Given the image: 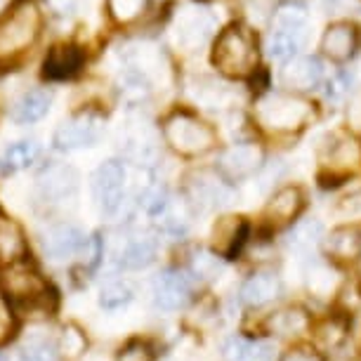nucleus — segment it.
<instances>
[{"mask_svg": "<svg viewBox=\"0 0 361 361\" xmlns=\"http://www.w3.org/2000/svg\"><path fill=\"white\" fill-rule=\"evenodd\" d=\"M78 0H50V8L57 12V15H71L76 10Z\"/></svg>", "mask_w": 361, "mask_h": 361, "instance_id": "a19ab883", "label": "nucleus"}, {"mask_svg": "<svg viewBox=\"0 0 361 361\" xmlns=\"http://www.w3.org/2000/svg\"><path fill=\"white\" fill-rule=\"evenodd\" d=\"M276 26L279 31L290 33V36H300L307 26V12L300 5H283L281 10L276 12Z\"/></svg>", "mask_w": 361, "mask_h": 361, "instance_id": "7c9ffc66", "label": "nucleus"}, {"mask_svg": "<svg viewBox=\"0 0 361 361\" xmlns=\"http://www.w3.org/2000/svg\"><path fill=\"white\" fill-rule=\"evenodd\" d=\"M213 31V19L201 10H182L175 24V38L182 47H199Z\"/></svg>", "mask_w": 361, "mask_h": 361, "instance_id": "a211bd4d", "label": "nucleus"}, {"mask_svg": "<svg viewBox=\"0 0 361 361\" xmlns=\"http://www.w3.org/2000/svg\"><path fill=\"white\" fill-rule=\"evenodd\" d=\"M246 236H248V224L243 217H236V215H227V217H220L213 227V253L217 257H229L238 255V250L246 243Z\"/></svg>", "mask_w": 361, "mask_h": 361, "instance_id": "ddd939ff", "label": "nucleus"}, {"mask_svg": "<svg viewBox=\"0 0 361 361\" xmlns=\"http://www.w3.org/2000/svg\"><path fill=\"white\" fill-rule=\"evenodd\" d=\"M322 236H324L322 222L317 220L300 222L290 234V248H295L298 253H312L322 243Z\"/></svg>", "mask_w": 361, "mask_h": 361, "instance_id": "bb28decb", "label": "nucleus"}, {"mask_svg": "<svg viewBox=\"0 0 361 361\" xmlns=\"http://www.w3.org/2000/svg\"><path fill=\"white\" fill-rule=\"evenodd\" d=\"M109 12L118 24H130L145 15L149 0H106Z\"/></svg>", "mask_w": 361, "mask_h": 361, "instance_id": "2f4dec72", "label": "nucleus"}, {"mask_svg": "<svg viewBox=\"0 0 361 361\" xmlns=\"http://www.w3.org/2000/svg\"><path fill=\"white\" fill-rule=\"evenodd\" d=\"M329 253L336 260H354L361 255V227L359 224H345L331 231Z\"/></svg>", "mask_w": 361, "mask_h": 361, "instance_id": "412c9836", "label": "nucleus"}, {"mask_svg": "<svg viewBox=\"0 0 361 361\" xmlns=\"http://www.w3.org/2000/svg\"><path fill=\"white\" fill-rule=\"evenodd\" d=\"M10 336H12V317H10V312L0 305V345L8 343Z\"/></svg>", "mask_w": 361, "mask_h": 361, "instance_id": "ea45409f", "label": "nucleus"}, {"mask_svg": "<svg viewBox=\"0 0 361 361\" xmlns=\"http://www.w3.org/2000/svg\"><path fill=\"white\" fill-rule=\"evenodd\" d=\"M314 104L293 92H269L257 99L255 121L267 133H298L312 121Z\"/></svg>", "mask_w": 361, "mask_h": 361, "instance_id": "f03ea898", "label": "nucleus"}, {"mask_svg": "<svg viewBox=\"0 0 361 361\" xmlns=\"http://www.w3.org/2000/svg\"><path fill=\"white\" fill-rule=\"evenodd\" d=\"M142 208L147 215H163L168 210V192L163 187H149L142 194Z\"/></svg>", "mask_w": 361, "mask_h": 361, "instance_id": "c9c22d12", "label": "nucleus"}, {"mask_svg": "<svg viewBox=\"0 0 361 361\" xmlns=\"http://www.w3.org/2000/svg\"><path fill=\"white\" fill-rule=\"evenodd\" d=\"M310 314L302 307H283L269 317L267 329L276 338H295L302 336L310 329Z\"/></svg>", "mask_w": 361, "mask_h": 361, "instance_id": "aec40b11", "label": "nucleus"}, {"mask_svg": "<svg viewBox=\"0 0 361 361\" xmlns=\"http://www.w3.org/2000/svg\"><path fill=\"white\" fill-rule=\"evenodd\" d=\"M26 255L24 229L12 217L0 213V260L17 262Z\"/></svg>", "mask_w": 361, "mask_h": 361, "instance_id": "4be33fe9", "label": "nucleus"}, {"mask_svg": "<svg viewBox=\"0 0 361 361\" xmlns=\"http://www.w3.org/2000/svg\"><path fill=\"white\" fill-rule=\"evenodd\" d=\"M307 288L314 293L317 298H329L338 288V274L329 264L314 262L307 271Z\"/></svg>", "mask_w": 361, "mask_h": 361, "instance_id": "a878e982", "label": "nucleus"}, {"mask_svg": "<svg viewBox=\"0 0 361 361\" xmlns=\"http://www.w3.org/2000/svg\"><path fill=\"white\" fill-rule=\"evenodd\" d=\"M3 286L8 298H12L15 302H38V300H45L47 286L40 279L36 271L24 267V264H17L12 267L8 274L3 276Z\"/></svg>", "mask_w": 361, "mask_h": 361, "instance_id": "f8f14e48", "label": "nucleus"}, {"mask_svg": "<svg viewBox=\"0 0 361 361\" xmlns=\"http://www.w3.org/2000/svg\"><path fill=\"white\" fill-rule=\"evenodd\" d=\"M322 159L326 170H331V180H345L347 175L361 170V140L352 133L331 135Z\"/></svg>", "mask_w": 361, "mask_h": 361, "instance_id": "39448f33", "label": "nucleus"}, {"mask_svg": "<svg viewBox=\"0 0 361 361\" xmlns=\"http://www.w3.org/2000/svg\"><path fill=\"white\" fill-rule=\"evenodd\" d=\"M85 62V54L76 45H54L43 62V76L47 80L73 78Z\"/></svg>", "mask_w": 361, "mask_h": 361, "instance_id": "dca6fc26", "label": "nucleus"}, {"mask_svg": "<svg viewBox=\"0 0 361 361\" xmlns=\"http://www.w3.org/2000/svg\"><path fill=\"white\" fill-rule=\"evenodd\" d=\"M264 163L262 147L253 142H243V145H231L220 154L217 159V173L229 182H241L253 177Z\"/></svg>", "mask_w": 361, "mask_h": 361, "instance_id": "0eeeda50", "label": "nucleus"}, {"mask_svg": "<svg viewBox=\"0 0 361 361\" xmlns=\"http://www.w3.org/2000/svg\"><path fill=\"white\" fill-rule=\"evenodd\" d=\"M267 347L257 345V343H248V340L241 338H231L224 343L222 354L227 361H264L267 359Z\"/></svg>", "mask_w": 361, "mask_h": 361, "instance_id": "cd10ccee", "label": "nucleus"}, {"mask_svg": "<svg viewBox=\"0 0 361 361\" xmlns=\"http://www.w3.org/2000/svg\"><path fill=\"white\" fill-rule=\"evenodd\" d=\"M298 43L300 40L295 36H290V33H283V31H274L269 38V54L279 62H288L293 59V54L298 50Z\"/></svg>", "mask_w": 361, "mask_h": 361, "instance_id": "473e14b6", "label": "nucleus"}, {"mask_svg": "<svg viewBox=\"0 0 361 361\" xmlns=\"http://www.w3.org/2000/svg\"><path fill=\"white\" fill-rule=\"evenodd\" d=\"M57 347L50 345L47 340H31L24 345L22 350V361H57Z\"/></svg>", "mask_w": 361, "mask_h": 361, "instance_id": "72a5a7b5", "label": "nucleus"}, {"mask_svg": "<svg viewBox=\"0 0 361 361\" xmlns=\"http://www.w3.org/2000/svg\"><path fill=\"white\" fill-rule=\"evenodd\" d=\"M135 298L133 286L128 281H109L99 290V307L104 310H121Z\"/></svg>", "mask_w": 361, "mask_h": 361, "instance_id": "c756f323", "label": "nucleus"}, {"mask_svg": "<svg viewBox=\"0 0 361 361\" xmlns=\"http://www.w3.org/2000/svg\"><path fill=\"white\" fill-rule=\"evenodd\" d=\"M87 238L78 227L73 224H57V227L47 229L43 238V248L52 260H69V257L78 255L85 248Z\"/></svg>", "mask_w": 361, "mask_h": 361, "instance_id": "4468645a", "label": "nucleus"}, {"mask_svg": "<svg viewBox=\"0 0 361 361\" xmlns=\"http://www.w3.org/2000/svg\"><path fill=\"white\" fill-rule=\"evenodd\" d=\"M5 3H8V0H0V8H3V5H5Z\"/></svg>", "mask_w": 361, "mask_h": 361, "instance_id": "79ce46f5", "label": "nucleus"}, {"mask_svg": "<svg viewBox=\"0 0 361 361\" xmlns=\"http://www.w3.org/2000/svg\"><path fill=\"white\" fill-rule=\"evenodd\" d=\"M123 189H126V166L121 161H114V159L104 161L94 170L92 194L104 215L118 213L121 203H123Z\"/></svg>", "mask_w": 361, "mask_h": 361, "instance_id": "423d86ee", "label": "nucleus"}, {"mask_svg": "<svg viewBox=\"0 0 361 361\" xmlns=\"http://www.w3.org/2000/svg\"><path fill=\"white\" fill-rule=\"evenodd\" d=\"M40 12L33 3H22L0 22V62H12L36 43Z\"/></svg>", "mask_w": 361, "mask_h": 361, "instance_id": "20e7f679", "label": "nucleus"}, {"mask_svg": "<svg viewBox=\"0 0 361 361\" xmlns=\"http://www.w3.org/2000/svg\"><path fill=\"white\" fill-rule=\"evenodd\" d=\"M156 257V241L149 236H135L126 243V248L121 250L118 262L126 269H145L154 262Z\"/></svg>", "mask_w": 361, "mask_h": 361, "instance_id": "b1692460", "label": "nucleus"}, {"mask_svg": "<svg viewBox=\"0 0 361 361\" xmlns=\"http://www.w3.org/2000/svg\"><path fill=\"white\" fill-rule=\"evenodd\" d=\"M215 69L229 78H248L257 71V40L243 24H229L213 45Z\"/></svg>", "mask_w": 361, "mask_h": 361, "instance_id": "f257e3e1", "label": "nucleus"}, {"mask_svg": "<svg viewBox=\"0 0 361 361\" xmlns=\"http://www.w3.org/2000/svg\"><path fill=\"white\" fill-rule=\"evenodd\" d=\"M302 208H305L302 189L288 185L274 192V196H271L267 203V208H264V217H267L269 224H274V227H286V224H290L302 213Z\"/></svg>", "mask_w": 361, "mask_h": 361, "instance_id": "2eb2a0df", "label": "nucleus"}, {"mask_svg": "<svg viewBox=\"0 0 361 361\" xmlns=\"http://www.w3.org/2000/svg\"><path fill=\"white\" fill-rule=\"evenodd\" d=\"M359 257H361V255H359ZM359 271H361V262H359Z\"/></svg>", "mask_w": 361, "mask_h": 361, "instance_id": "37998d69", "label": "nucleus"}, {"mask_svg": "<svg viewBox=\"0 0 361 361\" xmlns=\"http://www.w3.org/2000/svg\"><path fill=\"white\" fill-rule=\"evenodd\" d=\"M338 213L345 217H361V192L345 196V199L338 203Z\"/></svg>", "mask_w": 361, "mask_h": 361, "instance_id": "58836bf2", "label": "nucleus"}, {"mask_svg": "<svg viewBox=\"0 0 361 361\" xmlns=\"http://www.w3.org/2000/svg\"><path fill=\"white\" fill-rule=\"evenodd\" d=\"M359 43H361V33L357 24L336 22L326 29L322 38V50L331 62L343 64V62H350L354 54H357Z\"/></svg>", "mask_w": 361, "mask_h": 361, "instance_id": "9d476101", "label": "nucleus"}, {"mask_svg": "<svg viewBox=\"0 0 361 361\" xmlns=\"http://www.w3.org/2000/svg\"><path fill=\"white\" fill-rule=\"evenodd\" d=\"M116 361H154V347L147 340H130L118 350Z\"/></svg>", "mask_w": 361, "mask_h": 361, "instance_id": "f704fd0d", "label": "nucleus"}, {"mask_svg": "<svg viewBox=\"0 0 361 361\" xmlns=\"http://www.w3.org/2000/svg\"><path fill=\"white\" fill-rule=\"evenodd\" d=\"M102 133H104V123L97 114H78L73 118L64 121L54 133V147L62 152H71V149H83L97 145Z\"/></svg>", "mask_w": 361, "mask_h": 361, "instance_id": "6e6552de", "label": "nucleus"}, {"mask_svg": "<svg viewBox=\"0 0 361 361\" xmlns=\"http://www.w3.org/2000/svg\"><path fill=\"white\" fill-rule=\"evenodd\" d=\"M85 347H87L85 333L80 331L76 324H66L62 329V333H59L57 354H62V357L69 359V361H76L80 354L85 352Z\"/></svg>", "mask_w": 361, "mask_h": 361, "instance_id": "c85d7f7f", "label": "nucleus"}, {"mask_svg": "<svg viewBox=\"0 0 361 361\" xmlns=\"http://www.w3.org/2000/svg\"><path fill=\"white\" fill-rule=\"evenodd\" d=\"M163 137L180 156H201L215 147V130L189 111H175L163 123Z\"/></svg>", "mask_w": 361, "mask_h": 361, "instance_id": "7ed1b4c3", "label": "nucleus"}, {"mask_svg": "<svg viewBox=\"0 0 361 361\" xmlns=\"http://www.w3.org/2000/svg\"><path fill=\"white\" fill-rule=\"evenodd\" d=\"M279 361H326L324 354L312 345H295L290 350H286Z\"/></svg>", "mask_w": 361, "mask_h": 361, "instance_id": "4c0bfd02", "label": "nucleus"}, {"mask_svg": "<svg viewBox=\"0 0 361 361\" xmlns=\"http://www.w3.org/2000/svg\"><path fill=\"white\" fill-rule=\"evenodd\" d=\"M324 69L314 57H293L286 62V69L281 73L283 85L290 92H307L322 83Z\"/></svg>", "mask_w": 361, "mask_h": 361, "instance_id": "f3484780", "label": "nucleus"}, {"mask_svg": "<svg viewBox=\"0 0 361 361\" xmlns=\"http://www.w3.org/2000/svg\"><path fill=\"white\" fill-rule=\"evenodd\" d=\"M40 156V145L36 140H19L5 149L0 156V168L5 173H17V170L29 168L33 161Z\"/></svg>", "mask_w": 361, "mask_h": 361, "instance_id": "393cba45", "label": "nucleus"}, {"mask_svg": "<svg viewBox=\"0 0 361 361\" xmlns=\"http://www.w3.org/2000/svg\"><path fill=\"white\" fill-rule=\"evenodd\" d=\"M189 298H192V279H189L185 271L168 269L156 276V281H154L156 307L173 312V310L185 307Z\"/></svg>", "mask_w": 361, "mask_h": 361, "instance_id": "9b49d317", "label": "nucleus"}, {"mask_svg": "<svg viewBox=\"0 0 361 361\" xmlns=\"http://www.w3.org/2000/svg\"><path fill=\"white\" fill-rule=\"evenodd\" d=\"M50 102H52V94L47 90L24 92L22 97L15 102V106H12V118H15L17 123H36V121H40L50 111Z\"/></svg>", "mask_w": 361, "mask_h": 361, "instance_id": "5701e85b", "label": "nucleus"}, {"mask_svg": "<svg viewBox=\"0 0 361 361\" xmlns=\"http://www.w3.org/2000/svg\"><path fill=\"white\" fill-rule=\"evenodd\" d=\"M194 274L201 276V279H215L220 274L222 264H220V257L215 253H196L194 255Z\"/></svg>", "mask_w": 361, "mask_h": 361, "instance_id": "e433bc0d", "label": "nucleus"}, {"mask_svg": "<svg viewBox=\"0 0 361 361\" xmlns=\"http://www.w3.org/2000/svg\"><path fill=\"white\" fill-rule=\"evenodd\" d=\"M78 182H80V175L73 166H69V163H50V166H45L40 170L36 187L43 201L62 203L76 196Z\"/></svg>", "mask_w": 361, "mask_h": 361, "instance_id": "1a4fd4ad", "label": "nucleus"}, {"mask_svg": "<svg viewBox=\"0 0 361 361\" xmlns=\"http://www.w3.org/2000/svg\"><path fill=\"white\" fill-rule=\"evenodd\" d=\"M279 295H281V279L274 271H257L241 288V302L246 307H264Z\"/></svg>", "mask_w": 361, "mask_h": 361, "instance_id": "6ab92c4d", "label": "nucleus"}]
</instances>
